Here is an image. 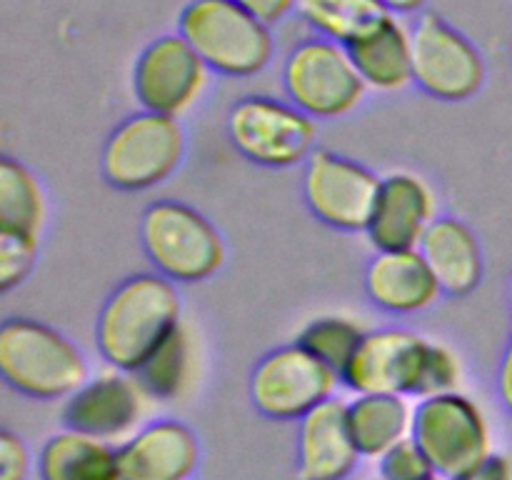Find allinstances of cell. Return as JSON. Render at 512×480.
Masks as SVG:
<instances>
[{"instance_id": "cell-1", "label": "cell", "mask_w": 512, "mask_h": 480, "mask_svg": "<svg viewBox=\"0 0 512 480\" xmlns=\"http://www.w3.org/2000/svg\"><path fill=\"white\" fill-rule=\"evenodd\" d=\"M353 393H398L408 398L460 390L463 360L450 345L405 328L368 330L340 373Z\"/></svg>"}, {"instance_id": "cell-2", "label": "cell", "mask_w": 512, "mask_h": 480, "mask_svg": "<svg viewBox=\"0 0 512 480\" xmlns=\"http://www.w3.org/2000/svg\"><path fill=\"white\" fill-rule=\"evenodd\" d=\"M180 320L178 283L160 273H138L123 280L100 308L95 345L110 368L135 373Z\"/></svg>"}, {"instance_id": "cell-3", "label": "cell", "mask_w": 512, "mask_h": 480, "mask_svg": "<svg viewBox=\"0 0 512 480\" xmlns=\"http://www.w3.org/2000/svg\"><path fill=\"white\" fill-rule=\"evenodd\" d=\"M0 373L15 393L33 400H65L90 378L83 350L33 318L0 325Z\"/></svg>"}, {"instance_id": "cell-4", "label": "cell", "mask_w": 512, "mask_h": 480, "mask_svg": "<svg viewBox=\"0 0 512 480\" xmlns=\"http://www.w3.org/2000/svg\"><path fill=\"white\" fill-rule=\"evenodd\" d=\"M178 33L225 78H253L275 58L273 25L235 0H190L178 18Z\"/></svg>"}, {"instance_id": "cell-5", "label": "cell", "mask_w": 512, "mask_h": 480, "mask_svg": "<svg viewBox=\"0 0 512 480\" xmlns=\"http://www.w3.org/2000/svg\"><path fill=\"white\" fill-rule=\"evenodd\" d=\"M140 243L155 273L173 283H200L223 268L220 230L198 208L180 200H158L140 220Z\"/></svg>"}, {"instance_id": "cell-6", "label": "cell", "mask_w": 512, "mask_h": 480, "mask_svg": "<svg viewBox=\"0 0 512 480\" xmlns=\"http://www.w3.org/2000/svg\"><path fill=\"white\" fill-rule=\"evenodd\" d=\"M285 98L315 120H335L353 113L365 98L363 75L350 48L310 35L298 40L283 60Z\"/></svg>"}, {"instance_id": "cell-7", "label": "cell", "mask_w": 512, "mask_h": 480, "mask_svg": "<svg viewBox=\"0 0 512 480\" xmlns=\"http://www.w3.org/2000/svg\"><path fill=\"white\" fill-rule=\"evenodd\" d=\"M413 438L435 465L440 478L458 480L493 455L488 415L463 390L418 400Z\"/></svg>"}, {"instance_id": "cell-8", "label": "cell", "mask_w": 512, "mask_h": 480, "mask_svg": "<svg viewBox=\"0 0 512 480\" xmlns=\"http://www.w3.org/2000/svg\"><path fill=\"white\" fill-rule=\"evenodd\" d=\"M228 138L245 160L263 168H293L315 153V118L293 100L245 95L230 108Z\"/></svg>"}, {"instance_id": "cell-9", "label": "cell", "mask_w": 512, "mask_h": 480, "mask_svg": "<svg viewBox=\"0 0 512 480\" xmlns=\"http://www.w3.org/2000/svg\"><path fill=\"white\" fill-rule=\"evenodd\" d=\"M183 155L185 130L180 120L140 110L105 140L100 168L110 185L138 193L165 183L183 163Z\"/></svg>"}, {"instance_id": "cell-10", "label": "cell", "mask_w": 512, "mask_h": 480, "mask_svg": "<svg viewBox=\"0 0 512 480\" xmlns=\"http://www.w3.org/2000/svg\"><path fill=\"white\" fill-rule=\"evenodd\" d=\"M340 373L300 343L275 348L250 375V400L270 420H303L335 398Z\"/></svg>"}, {"instance_id": "cell-11", "label": "cell", "mask_w": 512, "mask_h": 480, "mask_svg": "<svg viewBox=\"0 0 512 480\" xmlns=\"http://www.w3.org/2000/svg\"><path fill=\"white\" fill-rule=\"evenodd\" d=\"M415 85L448 103L470 100L485 83L478 45L438 13H423L413 28Z\"/></svg>"}, {"instance_id": "cell-12", "label": "cell", "mask_w": 512, "mask_h": 480, "mask_svg": "<svg viewBox=\"0 0 512 480\" xmlns=\"http://www.w3.org/2000/svg\"><path fill=\"white\" fill-rule=\"evenodd\" d=\"M210 73L183 35H160L135 60L133 95L140 110L180 118L203 98Z\"/></svg>"}, {"instance_id": "cell-13", "label": "cell", "mask_w": 512, "mask_h": 480, "mask_svg": "<svg viewBox=\"0 0 512 480\" xmlns=\"http://www.w3.org/2000/svg\"><path fill=\"white\" fill-rule=\"evenodd\" d=\"M380 180L360 160L320 148L305 160L303 195L323 223L338 230H365L378 200Z\"/></svg>"}, {"instance_id": "cell-14", "label": "cell", "mask_w": 512, "mask_h": 480, "mask_svg": "<svg viewBox=\"0 0 512 480\" xmlns=\"http://www.w3.org/2000/svg\"><path fill=\"white\" fill-rule=\"evenodd\" d=\"M150 398L135 373L110 368L85 380L63 403L65 428L95 435L108 443L128 440L143 428Z\"/></svg>"}, {"instance_id": "cell-15", "label": "cell", "mask_w": 512, "mask_h": 480, "mask_svg": "<svg viewBox=\"0 0 512 480\" xmlns=\"http://www.w3.org/2000/svg\"><path fill=\"white\" fill-rule=\"evenodd\" d=\"M438 220V198L420 175L390 173L380 180L378 200L365 228L375 250L420 248L430 225Z\"/></svg>"}, {"instance_id": "cell-16", "label": "cell", "mask_w": 512, "mask_h": 480, "mask_svg": "<svg viewBox=\"0 0 512 480\" xmlns=\"http://www.w3.org/2000/svg\"><path fill=\"white\" fill-rule=\"evenodd\" d=\"M360 458L348 403L340 398L325 400L298 420V480H348Z\"/></svg>"}, {"instance_id": "cell-17", "label": "cell", "mask_w": 512, "mask_h": 480, "mask_svg": "<svg viewBox=\"0 0 512 480\" xmlns=\"http://www.w3.org/2000/svg\"><path fill=\"white\" fill-rule=\"evenodd\" d=\"M123 480H190L200 463L198 435L180 420H153L118 445Z\"/></svg>"}, {"instance_id": "cell-18", "label": "cell", "mask_w": 512, "mask_h": 480, "mask_svg": "<svg viewBox=\"0 0 512 480\" xmlns=\"http://www.w3.org/2000/svg\"><path fill=\"white\" fill-rule=\"evenodd\" d=\"M365 288L380 310L393 315L423 313L443 293L420 248L378 250L368 265Z\"/></svg>"}, {"instance_id": "cell-19", "label": "cell", "mask_w": 512, "mask_h": 480, "mask_svg": "<svg viewBox=\"0 0 512 480\" xmlns=\"http://www.w3.org/2000/svg\"><path fill=\"white\" fill-rule=\"evenodd\" d=\"M348 48L370 90L398 93L415 83L413 30L400 20V15L388 13Z\"/></svg>"}, {"instance_id": "cell-20", "label": "cell", "mask_w": 512, "mask_h": 480, "mask_svg": "<svg viewBox=\"0 0 512 480\" xmlns=\"http://www.w3.org/2000/svg\"><path fill=\"white\" fill-rule=\"evenodd\" d=\"M420 253L428 260L443 293L468 295L483 280V248L463 220L438 215L420 243Z\"/></svg>"}, {"instance_id": "cell-21", "label": "cell", "mask_w": 512, "mask_h": 480, "mask_svg": "<svg viewBox=\"0 0 512 480\" xmlns=\"http://www.w3.org/2000/svg\"><path fill=\"white\" fill-rule=\"evenodd\" d=\"M35 468L40 480H123L118 448L73 428L45 440Z\"/></svg>"}, {"instance_id": "cell-22", "label": "cell", "mask_w": 512, "mask_h": 480, "mask_svg": "<svg viewBox=\"0 0 512 480\" xmlns=\"http://www.w3.org/2000/svg\"><path fill=\"white\" fill-rule=\"evenodd\" d=\"M135 378L153 403H180L188 398L200 378V343L195 330L180 320L135 370Z\"/></svg>"}, {"instance_id": "cell-23", "label": "cell", "mask_w": 512, "mask_h": 480, "mask_svg": "<svg viewBox=\"0 0 512 480\" xmlns=\"http://www.w3.org/2000/svg\"><path fill=\"white\" fill-rule=\"evenodd\" d=\"M353 438L363 458L388 453L393 445L413 435L415 405L398 393H355L348 403Z\"/></svg>"}, {"instance_id": "cell-24", "label": "cell", "mask_w": 512, "mask_h": 480, "mask_svg": "<svg viewBox=\"0 0 512 480\" xmlns=\"http://www.w3.org/2000/svg\"><path fill=\"white\" fill-rule=\"evenodd\" d=\"M298 18L313 35L353 45L388 15L380 0H298Z\"/></svg>"}, {"instance_id": "cell-25", "label": "cell", "mask_w": 512, "mask_h": 480, "mask_svg": "<svg viewBox=\"0 0 512 480\" xmlns=\"http://www.w3.org/2000/svg\"><path fill=\"white\" fill-rule=\"evenodd\" d=\"M48 220V200L40 180L20 160L3 158L0 163V228L20 233H43Z\"/></svg>"}, {"instance_id": "cell-26", "label": "cell", "mask_w": 512, "mask_h": 480, "mask_svg": "<svg viewBox=\"0 0 512 480\" xmlns=\"http://www.w3.org/2000/svg\"><path fill=\"white\" fill-rule=\"evenodd\" d=\"M368 330L358 323V320L348 318V315H320V318L310 320L303 330L298 333V340L303 348L318 355L328 365H333L338 373L348 365L353 353L358 350L360 340L365 338Z\"/></svg>"}, {"instance_id": "cell-27", "label": "cell", "mask_w": 512, "mask_h": 480, "mask_svg": "<svg viewBox=\"0 0 512 480\" xmlns=\"http://www.w3.org/2000/svg\"><path fill=\"white\" fill-rule=\"evenodd\" d=\"M40 238L20 230L0 228V290L8 293L23 283L38 258Z\"/></svg>"}, {"instance_id": "cell-28", "label": "cell", "mask_w": 512, "mask_h": 480, "mask_svg": "<svg viewBox=\"0 0 512 480\" xmlns=\"http://www.w3.org/2000/svg\"><path fill=\"white\" fill-rule=\"evenodd\" d=\"M380 480H433L438 478V470L430 463L425 450L420 448L418 440L410 438L400 440L398 445L378 458Z\"/></svg>"}, {"instance_id": "cell-29", "label": "cell", "mask_w": 512, "mask_h": 480, "mask_svg": "<svg viewBox=\"0 0 512 480\" xmlns=\"http://www.w3.org/2000/svg\"><path fill=\"white\" fill-rule=\"evenodd\" d=\"M30 470L28 445L20 435L0 433V480H25Z\"/></svg>"}, {"instance_id": "cell-30", "label": "cell", "mask_w": 512, "mask_h": 480, "mask_svg": "<svg viewBox=\"0 0 512 480\" xmlns=\"http://www.w3.org/2000/svg\"><path fill=\"white\" fill-rule=\"evenodd\" d=\"M235 3L243 5L245 10L258 15V18L265 20V23L275 25V23H283L290 13H295L298 0H235Z\"/></svg>"}, {"instance_id": "cell-31", "label": "cell", "mask_w": 512, "mask_h": 480, "mask_svg": "<svg viewBox=\"0 0 512 480\" xmlns=\"http://www.w3.org/2000/svg\"><path fill=\"white\" fill-rule=\"evenodd\" d=\"M458 480H512V460L508 455L493 453L483 465H478Z\"/></svg>"}, {"instance_id": "cell-32", "label": "cell", "mask_w": 512, "mask_h": 480, "mask_svg": "<svg viewBox=\"0 0 512 480\" xmlns=\"http://www.w3.org/2000/svg\"><path fill=\"white\" fill-rule=\"evenodd\" d=\"M498 393H500V400H503L505 408L512 413V333H510L508 343H505L503 358H500Z\"/></svg>"}, {"instance_id": "cell-33", "label": "cell", "mask_w": 512, "mask_h": 480, "mask_svg": "<svg viewBox=\"0 0 512 480\" xmlns=\"http://www.w3.org/2000/svg\"><path fill=\"white\" fill-rule=\"evenodd\" d=\"M383 3V8L388 10V13H395V15H415L420 13V10L425 8V3L428 0H380Z\"/></svg>"}, {"instance_id": "cell-34", "label": "cell", "mask_w": 512, "mask_h": 480, "mask_svg": "<svg viewBox=\"0 0 512 480\" xmlns=\"http://www.w3.org/2000/svg\"><path fill=\"white\" fill-rule=\"evenodd\" d=\"M508 300H510V308H512V278H510V283H508Z\"/></svg>"}, {"instance_id": "cell-35", "label": "cell", "mask_w": 512, "mask_h": 480, "mask_svg": "<svg viewBox=\"0 0 512 480\" xmlns=\"http://www.w3.org/2000/svg\"><path fill=\"white\" fill-rule=\"evenodd\" d=\"M433 480H448V478H440V475H438V478H433Z\"/></svg>"}]
</instances>
